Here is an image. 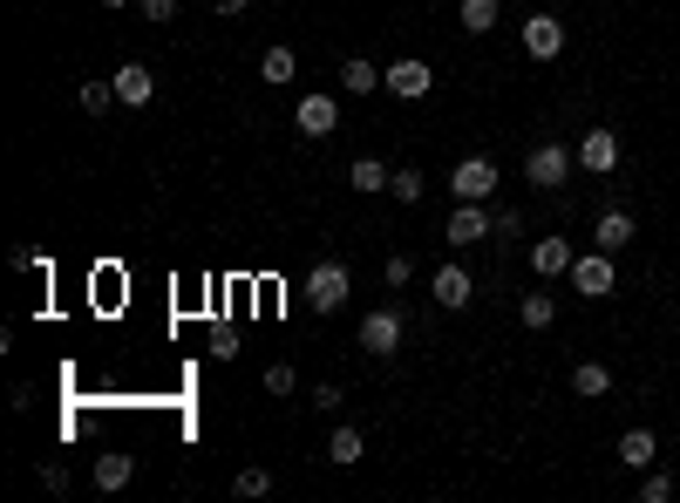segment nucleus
<instances>
[{
	"instance_id": "22",
	"label": "nucleus",
	"mask_w": 680,
	"mask_h": 503,
	"mask_svg": "<svg viewBox=\"0 0 680 503\" xmlns=\"http://www.w3.org/2000/svg\"><path fill=\"white\" fill-rule=\"evenodd\" d=\"M299 75V62H293V48H266L259 55V82H272V89H286Z\"/></svg>"
},
{
	"instance_id": "21",
	"label": "nucleus",
	"mask_w": 680,
	"mask_h": 503,
	"mask_svg": "<svg viewBox=\"0 0 680 503\" xmlns=\"http://www.w3.org/2000/svg\"><path fill=\"white\" fill-rule=\"evenodd\" d=\"M130 469H137V463L123 456V449H110V456H95V490H110V496H116L123 483H130Z\"/></svg>"
},
{
	"instance_id": "11",
	"label": "nucleus",
	"mask_w": 680,
	"mask_h": 503,
	"mask_svg": "<svg viewBox=\"0 0 680 503\" xmlns=\"http://www.w3.org/2000/svg\"><path fill=\"white\" fill-rule=\"evenodd\" d=\"M517 35H524V55L531 62H559L565 55V21H551V14H531Z\"/></svg>"
},
{
	"instance_id": "6",
	"label": "nucleus",
	"mask_w": 680,
	"mask_h": 503,
	"mask_svg": "<svg viewBox=\"0 0 680 503\" xmlns=\"http://www.w3.org/2000/svg\"><path fill=\"white\" fill-rule=\"evenodd\" d=\"M401 334H409V320H401V307H374V313L361 320V347H368L374 361L401 354Z\"/></svg>"
},
{
	"instance_id": "25",
	"label": "nucleus",
	"mask_w": 680,
	"mask_h": 503,
	"mask_svg": "<svg viewBox=\"0 0 680 503\" xmlns=\"http://www.w3.org/2000/svg\"><path fill=\"white\" fill-rule=\"evenodd\" d=\"M640 503H673V476L653 463V469H640Z\"/></svg>"
},
{
	"instance_id": "28",
	"label": "nucleus",
	"mask_w": 680,
	"mask_h": 503,
	"mask_svg": "<svg viewBox=\"0 0 680 503\" xmlns=\"http://www.w3.org/2000/svg\"><path fill=\"white\" fill-rule=\"evenodd\" d=\"M293 388H299L293 361H272V367H266V395H293Z\"/></svg>"
},
{
	"instance_id": "17",
	"label": "nucleus",
	"mask_w": 680,
	"mask_h": 503,
	"mask_svg": "<svg viewBox=\"0 0 680 503\" xmlns=\"http://www.w3.org/2000/svg\"><path fill=\"white\" fill-rule=\"evenodd\" d=\"M517 320H524V326H531V334H544V326H551V320H559V299H551L544 286H531V293H524V299H517Z\"/></svg>"
},
{
	"instance_id": "31",
	"label": "nucleus",
	"mask_w": 680,
	"mask_h": 503,
	"mask_svg": "<svg viewBox=\"0 0 680 503\" xmlns=\"http://www.w3.org/2000/svg\"><path fill=\"white\" fill-rule=\"evenodd\" d=\"M41 490L62 496V490H68V463H41Z\"/></svg>"
},
{
	"instance_id": "30",
	"label": "nucleus",
	"mask_w": 680,
	"mask_h": 503,
	"mask_svg": "<svg viewBox=\"0 0 680 503\" xmlns=\"http://www.w3.org/2000/svg\"><path fill=\"white\" fill-rule=\"evenodd\" d=\"M497 211V238H517L524 232V218H517V205H490Z\"/></svg>"
},
{
	"instance_id": "35",
	"label": "nucleus",
	"mask_w": 680,
	"mask_h": 503,
	"mask_svg": "<svg viewBox=\"0 0 680 503\" xmlns=\"http://www.w3.org/2000/svg\"><path fill=\"white\" fill-rule=\"evenodd\" d=\"M103 8H130V0H103Z\"/></svg>"
},
{
	"instance_id": "34",
	"label": "nucleus",
	"mask_w": 680,
	"mask_h": 503,
	"mask_svg": "<svg viewBox=\"0 0 680 503\" xmlns=\"http://www.w3.org/2000/svg\"><path fill=\"white\" fill-rule=\"evenodd\" d=\"M218 14H245V0H218Z\"/></svg>"
},
{
	"instance_id": "13",
	"label": "nucleus",
	"mask_w": 680,
	"mask_h": 503,
	"mask_svg": "<svg viewBox=\"0 0 680 503\" xmlns=\"http://www.w3.org/2000/svg\"><path fill=\"white\" fill-rule=\"evenodd\" d=\"M110 82H116V103L123 109H150V95H157V75H150L143 62H123Z\"/></svg>"
},
{
	"instance_id": "7",
	"label": "nucleus",
	"mask_w": 680,
	"mask_h": 503,
	"mask_svg": "<svg viewBox=\"0 0 680 503\" xmlns=\"http://www.w3.org/2000/svg\"><path fill=\"white\" fill-rule=\"evenodd\" d=\"M442 238L449 245H484V238H497V211L490 205H457V211H449V224H442Z\"/></svg>"
},
{
	"instance_id": "12",
	"label": "nucleus",
	"mask_w": 680,
	"mask_h": 503,
	"mask_svg": "<svg viewBox=\"0 0 680 503\" xmlns=\"http://www.w3.org/2000/svg\"><path fill=\"white\" fill-rule=\"evenodd\" d=\"M578 170H586V178H613L619 170V137L613 130H586L578 137Z\"/></svg>"
},
{
	"instance_id": "15",
	"label": "nucleus",
	"mask_w": 680,
	"mask_h": 503,
	"mask_svg": "<svg viewBox=\"0 0 680 503\" xmlns=\"http://www.w3.org/2000/svg\"><path fill=\"white\" fill-rule=\"evenodd\" d=\"M361 456H368V436L355 429V422H341V429L326 436V463H334V469H355Z\"/></svg>"
},
{
	"instance_id": "33",
	"label": "nucleus",
	"mask_w": 680,
	"mask_h": 503,
	"mask_svg": "<svg viewBox=\"0 0 680 503\" xmlns=\"http://www.w3.org/2000/svg\"><path fill=\"white\" fill-rule=\"evenodd\" d=\"M8 266H14V272H35V266H41V252H35V245H14V252H8Z\"/></svg>"
},
{
	"instance_id": "24",
	"label": "nucleus",
	"mask_w": 680,
	"mask_h": 503,
	"mask_svg": "<svg viewBox=\"0 0 680 503\" xmlns=\"http://www.w3.org/2000/svg\"><path fill=\"white\" fill-rule=\"evenodd\" d=\"M497 21H503V0H463V28L470 35H490Z\"/></svg>"
},
{
	"instance_id": "14",
	"label": "nucleus",
	"mask_w": 680,
	"mask_h": 503,
	"mask_svg": "<svg viewBox=\"0 0 680 503\" xmlns=\"http://www.w3.org/2000/svg\"><path fill=\"white\" fill-rule=\"evenodd\" d=\"M572 259H578V252H572V238H538V245H531V272H538L544 286H551V280H565V272H572Z\"/></svg>"
},
{
	"instance_id": "9",
	"label": "nucleus",
	"mask_w": 680,
	"mask_h": 503,
	"mask_svg": "<svg viewBox=\"0 0 680 503\" xmlns=\"http://www.w3.org/2000/svg\"><path fill=\"white\" fill-rule=\"evenodd\" d=\"M293 122L307 130L313 143L320 137H334L341 130V95H326V89H313V95H299V109H293Z\"/></svg>"
},
{
	"instance_id": "16",
	"label": "nucleus",
	"mask_w": 680,
	"mask_h": 503,
	"mask_svg": "<svg viewBox=\"0 0 680 503\" xmlns=\"http://www.w3.org/2000/svg\"><path fill=\"white\" fill-rule=\"evenodd\" d=\"M619 463L626 469H653V463H660V436H653V429H626L619 436Z\"/></svg>"
},
{
	"instance_id": "26",
	"label": "nucleus",
	"mask_w": 680,
	"mask_h": 503,
	"mask_svg": "<svg viewBox=\"0 0 680 503\" xmlns=\"http://www.w3.org/2000/svg\"><path fill=\"white\" fill-rule=\"evenodd\" d=\"M75 103H82L89 116H110V109H116V82H82V95H75Z\"/></svg>"
},
{
	"instance_id": "8",
	"label": "nucleus",
	"mask_w": 680,
	"mask_h": 503,
	"mask_svg": "<svg viewBox=\"0 0 680 503\" xmlns=\"http://www.w3.org/2000/svg\"><path fill=\"white\" fill-rule=\"evenodd\" d=\"M429 299H436L442 313H463L470 299H476V280H470V266H457V259H449V266H436V272H429Z\"/></svg>"
},
{
	"instance_id": "29",
	"label": "nucleus",
	"mask_w": 680,
	"mask_h": 503,
	"mask_svg": "<svg viewBox=\"0 0 680 503\" xmlns=\"http://www.w3.org/2000/svg\"><path fill=\"white\" fill-rule=\"evenodd\" d=\"M382 280H388V286H409V280H415V259H409V252H388Z\"/></svg>"
},
{
	"instance_id": "4",
	"label": "nucleus",
	"mask_w": 680,
	"mask_h": 503,
	"mask_svg": "<svg viewBox=\"0 0 680 503\" xmlns=\"http://www.w3.org/2000/svg\"><path fill=\"white\" fill-rule=\"evenodd\" d=\"M565 280H572V293H586V299H606V293L619 286V272H613V252H599V245H592V252H578Z\"/></svg>"
},
{
	"instance_id": "23",
	"label": "nucleus",
	"mask_w": 680,
	"mask_h": 503,
	"mask_svg": "<svg viewBox=\"0 0 680 503\" xmlns=\"http://www.w3.org/2000/svg\"><path fill=\"white\" fill-rule=\"evenodd\" d=\"M422 191H429V184H422V170H415V164H401L395 178H388V197H395V205H409V211L422 205Z\"/></svg>"
},
{
	"instance_id": "5",
	"label": "nucleus",
	"mask_w": 680,
	"mask_h": 503,
	"mask_svg": "<svg viewBox=\"0 0 680 503\" xmlns=\"http://www.w3.org/2000/svg\"><path fill=\"white\" fill-rule=\"evenodd\" d=\"M382 89H388V95H401V103H422V95L436 89V68L422 62V55H401V62H388V68H382Z\"/></svg>"
},
{
	"instance_id": "2",
	"label": "nucleus",
	"mask_w": 680,
	"mask_h": 503,
	"mask_svg": "<svg viewBox=\"0 0 680 503\" xmlns=\"http://www.w3.org/2000/svg\"><path fill=\"white\" fill-rule=\"evenodd\" d=\"M497 184H503V170L490 157H463L457 170H449V197H457V205H490Z\"/></svg>"
},
{
	"instance_id": "19",
	"label": "nucleus",
	"mask_w": 680,
	"mask_h": 503,
	"mask_svg": "<svg viewBox=\"0 0 680 503\" xmlns=\"http://www.w3.org/2000/svg\"><path fill=\"white\" fill-rule=\"evenodd\" d=\"M341 89L347 95H374V89H382V68H374L368 55H347L341 62Z\"/></svg>"
},
{
	"instance_id": "32",
	"label": "nucleus",
	"mask_w": 680,
	"mask_h": 503,
	"mask_svg": "<svg viewBox=\"0 0 680 503\" xmlns=\"http://www.w3.org/2000/svg\"><path fill=\"white\" fill-rule=\"evenodd\" d=\"M137 8H143V21H157V28H164V21H178V0H137Z\"/></svg>"
},
{
	"instance_id": "10",
	"label": "nucleus",
	"mask_w": 680,
	"mask_h": 503,
	"mask_svg": "<svg viewBox=\"0 0 680 503\" xmlns=\"http://www.w3.org/2000/svg\"><path fill=\"white\" fill-rule=\"evenodd\" d=\"M633 238H640V218L626 211V205H606V211L592 218V245H599V252H626Z\"/></svg>"
},
{
	"instance_id": "3",
	"label": "nucleus",
	"mask_w": 680,
	"mask_h": 503,
	"mask_svg": "<svg viewBox=\"0 0 680 503\" xmlns=\"http://www.w3.org/2000/svg\"><path fill=\"white\" fill-rule=\"evenodd\" d=\"M347 293H355V280H347L341 259H320V266L307 272V307H313V313H341Z\"/></svg>"
},
{
	"instance_id": "20",
	"label": "nucleus",
	"mask_w": 680,
	"mask_h": 503,
	"mask_svg": "<svg viewBox=\"0 0 680 503\" xmlns=\"http://www.w3.org/2000/svg\"><path fill=\"white\" fill-rule=\"evenodd\" d=\"M388 178H395V170H388L382 157H355V164H347V184H355L361 197H374V191H388Z\"/></svg>"
},
{
	"instance_id": "27",
	"label": "nucleus",
	"mask_w": 680,
	"mask_h": 503,
	"mask_svg": "<svg viewBox=\"0 0 680 503\" xmlns=\"http://www.w3.org/2000/svg\"><path fill=\"white\" fill-rule=\"evenodd\" d=\"M232 496H245V503L252 496H272V469H239L232 476Z\"/></svg>"
},
{
	"instance_id": "1",
	"label": "nucleus",
	"mask_w": 680,
	"mask_h": 503,
	"mask_svg": "<svg viewBox=\"0 0 680 503\" xmlns=\"http://www.w3.org/2000/svg\"><path fill=\"white\" fill-rule=\"evenodd\" d=\"M572 170H578V150H572V143H538V150H524V178H531V191H565Z\"/></svg>"
},
{
	"instance_id": "18",
	"label": "nucleus",
	"mask_w": 680,
	"mask_h": 503,
	"mask_svg": "<svg viewBox=\"0 0 680 503\" xmlns=\"http://www.w3.org/2000/svg\"><path fill=\"white\" fill-rule=\"evenodd\" d=\"M572 395H586V401L613 395V367H606V361H578V367H572Z\"/></svg>"
}]
</instances>
